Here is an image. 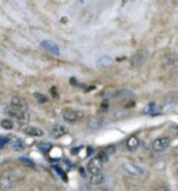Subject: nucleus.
<instances>
[{
	"label": "nucleus",
	"instance_id": "nucleus-1",
	"mask_svg": "<svg viewBox=\"0 0 178 191\" xmlns=\"http://www.w3.org/2000/svg\"><path fill=\"white\" fill-rule=\"evenodd\" d=\"M21 179H22L21 175L15 173V172H6V173H3L0 176V188L9 190V188L14 187Z\"/></svg>",
	"mask_w": 178,
	"mask_h": 191
},
{
	"label": "nucleus",
	"instance_id": "nucleus-2",
	"mask_svg": "<svg viewBox=\"0 0 178 191\" xmlns=\"http://www.w3.org/2000/svg\"><path fill=\"white\" fill-rule=\"evenodd\" d=\"M123 169L127 175L134 177H145L148 175V169L139 164H135V162H125L123 165Z\"/></svg>",
	"mask_w": 178,
	"mask_h": 191
},
{
	"label": "nucleus",
	"instance_id": "nucleus-3",
	"mask_svg": "<svg viewBox=\"0 0 178 191\" xmlns=\"http://www.w3.org/2000/svg\"><path fill=\"white\" fill-rule=\"evenodd\" d=\"M149 60V51L148 49H141L138 50L132 57H131V65L135 67V68H139V67L145 65Z\"/></svg>",
	"mask_w": 178,
	"mask_h": 191
},
{
	"label": "nucleus",
	"instance_id": "nucleus-4",
	"mask_svg": "<svg viewBox=\"0 0 178 191\" xmlns=\"http://www.w3.org/2000/svg\"><path fill=\"white\" fill-rule=\"evenodd\" d=\"M4 114L9 115V117H11V118H15L18 122H28V121H29V115L27 114V111L18 110V108L13 107V105L7 107L6 110H4Z\"/></svg>",
	"mask_w": 178,
	"mask_h": 191
},
{
	"label": "nucleus",
	"instance_id": "nucleus-5",
	"mask_svg": "<svg viewBox=\"0 0 178 191\" xmlns=\"http://www.w3.org/2000/svg\"><path fill=\"white\" fill-rule=\"evenodd\" d=\"M84 118V114L78 110H73V108H68V110L63 111V119L68 123H75L78 121H81Z\"/></svg>",
	"mask_w": 178,
	"mask_h": 191
},
{
	"label": "nucleus",
	"instance_id": "nucleus-6",
	"mask_svg": "<svg viewBox=\"0 0 178 191\" xmlns=\"http://www.w3.org/2000/svg\"><path fill=\"white\" fill-rule=\"evenodd\" d=\"M170 146V139L169 137H159L152 143V150L154 152H161Z\"/></svg>",
	"mask_w": 178,
	"mask_h": 191
},
{
	"label": "nucleus",
	"instance_id": "nucleus-7",
	"mask_svg": "<svg viewBox=\"0 0 178 191\" xmlns=\"http://www.w3.org/2000/svg\"><path fill=\"white\" fill-rule=\"evenodd\" d=\"M103 164L104 162L102 161V159L97 157V158H93L89 161V164H88V172L91 175H95V173H100L103 169Z\"/></svg>",
	"mask_w": 178,
	"mask_h": 191
},
{
	"label": "nucleus",
	"instance_id": "nucleus-8",
	"mask_svg": "<svg viewBox=\"0 0 178 191\" xmlns=\"http://www.w3.org/2000/svg\"><path fill=\"white\" fill-rule=\"evenodd\" d=\"M40 46H42L49 54H51V56H55V57L60 56V50H59V47L56 46V43H53L51 40H43V42L40 43Z\"/></svg>",
	"mask_w": 178,
	"mask_h": 191
},
{
	"label": "nucleus",
	"instance_id": "nucleus-9",
	"mask_svg": "<svg viewBox=\"0 0 178 191\" xmlns=\"http://www.w3.org/2000/svg\"><path fill=\"white\" fill-rule=\"evenodd\" d=\"M163 68H171V67H175L178 65V54L172 53V54H169L163 60Z\"/></svg>",
	"mask_w": 178,
	"mask_h": 191
},
{
	"label": "nucleus",
	"instance_id": "nucleus-10",
	"mask_svg": "<svg viewBox=\"0 0 178 191\" xmlns=\"http://www.w3.org/2000/svg\"><path fill=\"white\" fill-rule=\"evenodd\" d=\"M10 103H11L13 107L18 108V110H22V111H27V110H28V103L25 101L22 97H18V96H15V97H13V99L10 100Z\"/></svg>",
	"mask_w": 178,
	"mask_h": 191
},
{
	"label": "nucleus",
	"instance_id": "nucleus-11",
	"mask_svg": "<svg viewBox=\"0 0 178 191\" xmlns=\"http://www.w3.org/2000/svg\"><path fill=\"white\" fill-rule=\"evenodd\" d=\"M125 146H127L128 151L134 152V151H136V150L139 148V146H141V141H139V139L136 137V136H132V137H130V139L127 140Z\"/></svg>",
	"mask_w": 178,
	"mask_h": 191
},
{
	"label": "nucleus",
	"instance_id": "nucleus-12",
	"mask_svg": "<svg viewBox=\"0 0 178 191\" xmlns=\"http://www.w3.org/2000/svg\"><path fill=\"white\" fill-rule=\"evenodd\" d=\"M112 64H113V58L109 56H103L100 58H97L96 61V65L99 68H109V67H112Z\"/></svg>",
	"mask_w": 178,
	"mask_h": 191
},
{
	"label": "nucleus",
	"instance_id": "nucleus-13",
	"mask_svg": "<svg viewBox=\"0 0 178 191\" xmlns=\"http://www.w3.org/2000/svg\"><path fill=\"white\" fill-rule=\"evenodd\" d=\"M24 133L28 136H32V137H40V136H43V132L39 128H35V126H27L24 129Z\"/></svg>",
	"mask_w": 178,
	"mask_h": 191
},
{
	"label": "nucleus",
	"instance_id": "nucleus-14",
	"mask_svg": "<svg viewBox=\"0 0 178 191\" xmlns=\"http://www.w3.org/2000/svg\"><path fill=\"white\" fill-rule=\"evenodd\" d=\"M104 183V176L103 173H95V175H91V184L92 186H102Z\"/></svg>",
	"mask_w": 178,
	"mask_h": 191
},
{
	"label": "nucleus",
	"instance_id": "nucleus-15",
	"mask_svg": "<svg viewBox=\"0 0 178 191\" xmlns=\"http://www.w3.org/2000/svg\"><path fill=\"white\" fill-rule=\"evenodd\" d=\"M67 133V129L64 128L63 125H55L51 128V135L55 137H60V136H64Z\"/></svg>",
	"mask_w": 178,
	"mask_h": 191
},
{
	"label": "nucleus",
	"instance_id": "nucleus-16",
	"mask_svg": "<svg viewBox=\"0 0 178 191\" xmlns=\"http://www.w3.org/2000/svg\"><path fill=\"white\" fill-rule=\"evenodd\" d=\"M10 147L13 150H22L25 147V144L20 139H14V140H10Z\"/></svg>",
	"mask_w": 178,
	"mask_h": 191
},
{
	"label": "nucleus",
	"instance_id": "nucleus-17",
	"mask_svg": "<svg viewBox=\"0 0 178 191\" xmlns=\"http://www.w3.org/2000/svg\"><path fill=\"white\" fill-rule=\"evenodd\" d=\"M38 148H39V151H42V152H49L51 150V144L50 143H39Z\"/></svg>",
	"mask_w": 178,
	"mask_h": 191
},
{
	"label": "nucleus",
	"instance_id": "nucleus-18",
	"mask_svg": "<svg viewBox=\"0 0 178 191\" xmlns=\"http://www.w3.org/2000/svg\"><path fill=\"white\" fill-rule=\"evenodd\" d=\"M0 125H2V128L3 129H7V130L13 129V122L10 119H3L2 122H0Z\"/></svg>",
	"mask_w": 178,
	"mask_h": 191
},
{
	"label": "nucleus",
	"instance_id": "nucleus-19",
	"mask_svg": "<svg viewBox=\"0 0 178 191\" xmlns=\"http://www.w3.org/2000/svg\"><path fill=\"white\" fill-rule=\"evenodd\" d=\"M35 99H36L38 103H40V104H43V103H47V97H45L43 94H40V93H35Z\"/></svg>",
	"mask_w": 178,
	"mask_h": 191
},
{
	"label": "nucleus",
	"instance_id": "nucleus-20",
	"mask_svg": "<svg viewBox=\"0 0 178 191\" xmlns=\"http://www.w3.org/2000/svg\"><path fill=\"white\" fill-rule=\"evenodd\" d=\"M20 161H21L24 165H28V166H35V164L32 162V159H29V158H25V157H21V158H20Z\"/></svg>",
	"mask_w": 178,
	"mask_h": 191
},
{
	"label": "nucleus",
	"instance_id": "nucleus-21",
	"mask_svg": "<svg viewBox=\"0 0 178 191\" xmlns=\"http://www.w3.org/2000/svg\"><path fill=\"white\" fill-rule=\"evenodd\" d=\"M9 141H10V140H9L7 137H0V148H3V147L6 146Z\"/></svg>",
	"mask_w": 178,
	"mask_h": 191
},
{
	"label": "nucleus",
	"instance_id": "nucleus-22",
	"mask_svg": "<svg viewBox=\"0 0 178 191\" xmlns=\"http://www.w3.org/2000/svg\"><path fill=\"white\" fill-rule=\"evenodd\" d=\"M50 92H51V94H53V97H55V99H57V97H59V94H57V92H56V89H55V87H51V89H50Z\"/></svg>",
	"mask_w": 178,
	"mask_h": 191
},
{
	"label": "nucleus",
	"instance_id": "nucleus-23",
	"mask_svg": "<svg viewBox=\"0 0 178 191\" xmlns=\"http://www.w3.org/2000/svg\"><path fill=\"white\" fill-rule=\"evenodd\" d=\"M2 69H3V65H2V64H0V71H2Z\"/></svg>",
	"mask_w": 178,
	"mask_h": 191
},
{
	"label": "nucleus",
	"instance_id": "nucleus-24",
	"mask_svg": "<svg viewBox=\"0 0 178 191\" xmlns=\"http://www.w3.org/2000/svg\"><path fill=\"white\" fill-rule=\"evenodd\" d=\"M177 176H178V169H177Z\"/></svg>",
	"mask_w": 178,
	"mask_h": 191
}]
</instances>
